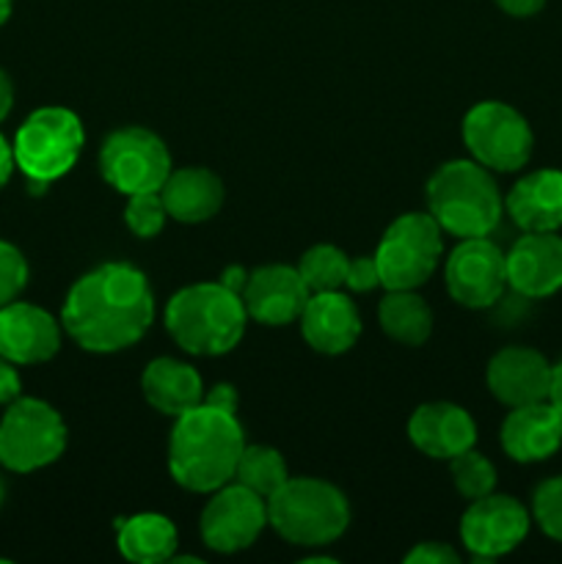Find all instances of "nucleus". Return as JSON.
Segmentation results:
<instances>
[{"label":"nucleus","mask_w":562,"mask_h":564,"mask_svg":"<svg viewBox=\"0 0 562 564\" xmlns=\"http://www.w3.org/2000/svg\"><path fill=\"white\" fill-rule=\"evenodd\" d=\"M248 312L220 281L182 286L165 306V330L191 356H224L240 345Z\"/></svg>","instance_id":"nucleus-3"},{"label":"nucleus","mask_w":562,"mask_h":564,"mask_svg":"<svg viewBox=\"0 0 562 564\" xmlns=\"http://www.w3.org/2000/svg\"><path fill=\"white\" fill-rule=\"evenodd\" d=\"M99 174L125 196L154 193L171 174V152L158 132L127 124L110 132L99 149Z\"/></svg>","instance_id":"nucleus-10"},{"label":"nucleus","mask_w":562,"mask_h":564,"mask_svg":"<svg viewBox=\"0 0 562 564\" xmlns=\"http://www.w3.org/2000/svg\"><path fill=\"white\" fill-rule=\"evenodd\" d=\"M17 163H14V147L0 135V187L9 185L11 174H14Z\"/></svg>","instance_id":"nucleus-37"},{"label":"nucleus","mask_w":562,"mask_h":564,"mask_svg":"<svg viewBox=\"0 0 562 564\" xmlns=\"http://www.w3.org/2000/svg\"><path fill=\"white\" fill-rule=\"evenodd\" d=\"M532 518L545 538L562 543V477H551L534 488Z\"/></svg>","instance_id":"nucleus-30"},{"label":"nucleus","mask_w":562,"mask_h":564,"mask_svg":"<svg viewBox=\"0 0 562 564\" xmlns=\"http://www.w3.org/2000/svg\"><path fill=\"white\" fill-rule=\"evenodd\" d=\"M501 449L516 463H543L562 446V413L551 400L510 408L501 422Z\"/></svg>","instance_id":"nucleus-20"},{"label":"nucleus","mask_w":562,"mask_h":564,"mask_svg":"<svg viewBox=\"0 0 562 564\" xmlns=\"http://www.w3.org/2000/svg\"><path fill=\"white\" fill-rule=\"evenodd\" d=\"M176 545H180L176 527L160 512H138L119 523V554L130 562H169Z\"/></svg>","instance_id":"nucleus-24"},{"label":"nucleus","mask_w":562,"mask_h":564,"mask_svg":"<svg viewBox=\"0 0 562 564\" xmlns=\"http://www.w3.org/2000/svg\"><path fill=\"white\" fill-rule=\"evenodd\" d=\"M309 295L312 292L306 281L301 279L298 268H290V264H264L253 270L240 292L248 317L270 328L301 319Z\"/></svg>","instance_id":"nucleus-17"},{"label":"nucleus","mask_w":562,"mask_h":564,"mask_svg":"<svg viewBox=\"0 0 562 564\" xmlns=\"http://www.w3.org/2000/svg\"><path fill=\"white\" fill-rule=\"evenodd\" d=\"M551 402L556 405V411L562 413V358L560 364H554V378H551Z\"/></svg>","instance_id":"nucleus-40"},{"label":"nucleus","mask_w":562,"mask_h":564,"mask_svg":"<svg viewBox=\"0 0 562 564\" xmlns=\"http://www.w3.org/2000/svg\"><path fill=\"white\" fill-rule=\"evenodd\" d=\"M408 564H457L461 556L446 543H419L417 549L408 551Z\"/></svg>","instance_id":"nucleus-33"},{"label":"nucleus","mask_w":562,"mask_h":564,"mask_svg":"<svg viewBox=\"0 0 562 564\" xmlns=\"http://www.w3.org/2000/svg\"><path fill=\"white\" fill-rule=\"evenodd\" d=\"M450 471H452V482H455L457 494H461L466 501L483 499V496L494 494L496 468L483 452L466 449L463 455L452 457Z\"/></svg>","instance_id":"nucleus-28"},{"label":"nucleus","mask_w":562,"mask_h":564,"mask_svg":"<svg viewBox=\"0 0 562 564\" xmlns=\"http://www.w3.org/2000/svg\"><path fill=\"white\" fill-rule=\"evenodd\" d=\"M507 257V286L529 301L562 290V237L556 231H523Z\"/></svg>","instance_id":"nucleus-14"},{"label":"nucleus","mask_w":562,"mask_h":564,"mask_svg":"<svg viewBox=\"0 0 562 564\" xmlns=\"http://www.w3.org/2000/svg\"><path fill=\"white\" fill-rule=\"evenodd\" d=\"M505 14L510 17H534L545 6V0H496Z\"/></svg>","instance_id":"nucleus-36"},{"label":"nucleus","mask_w":562,"mask_h":564,"mask_svg":"<svg viewBox=\"0 0 562 564\" xmlns=\"http://www.w3.org/2000/svg\"><path fill=\"white\" fill-rule=\"evenodd\" d=\"M246 435L237 416L202 402L174 419L169 441V471L191 494H213L235 479Z\"/></svg>","instance_id":"nucleus-2"},{"label":"nucleus","mask_w":562,"mask_h":564,"mask_svg":"<svg viewBox=\"0 0 562 564\" xmlns=\"http://www.w3.org/2000/svg\"><path fill=\"white\" fill-rule=\"evenodd\" d=\"M86 143L80 119L69 108L47 105L28 116L14 138V163L36 193L75 169Z\"/></svg>","instance_id":"nucleus-6"},{"label":"nucleus","mask_w":562,"mask_h":564,"mask_svg":"<svg viewBox=\"0 0 562 564\" xmlns=\"http://www.w3.org/2000/svg\"><path fill=\"white\" fill-rule=\"evenodd\" d=\"M444 251V229L430 213H406L391 220L375 248L380 286L419 290L439 268Z\"/></svg>","instance_id":"nucleus-7"},{"label":"nucleus","mask_w":562,"mask_h":564,"mask_svg":"<svg viewBox=\"0 0 562 564\" xmlns=\"http://www.w3.org/2000/svg\"><path fill=\"white\" fill-rule=\"evenodd\" d=\"M347 268H350L347 253L342 248L328 246V242L312 246L298 262V273L306 281L309 292L342 290L347 281Z\"/></svg>","instance_id":"nucleus-27"},{"label":"nucleus","mask_w":562,"mask_h":564,"mask_svg":"<svg viewBox=\"0 0 562 564\" xmlns=\"http://www.w3.org/2000/svg\"><path fill=\"white\" fill-rule=\"evenodd\" d=\"M268 527V501L240 482H226L213 490L202 510V540L218 554H237L251 549Z\"/></svg>","instance_id":"nucleus-11"},{"label":"nucleus","mask_w":562,"mask_h":564,"mask_svg":"<svg viewBox=\"0 0 562 564\" xmlns=\"http://www.w3.org/2000/svg\"><path fill=\"white\" fill-rule=\"evenodd\" d=\"M505 213L521 231L562 229V171L538 169L523 174L505 198Z\"/></svg>","instance_id":"nucleus-21"},{"label":"nucleus","mask_w":562,"mask_h":564,"mask_svg":"<svg viewBox=\"0 0 562 564\" xmlns=\"http://www.w3.org/2000/svg\"><path fill=\"white\" fill-rule=\"evenodd\" d=\"M301 334L312 350L342 356L361 336V314L339 290L312 292L301 312Z\"/></svg>","instance_id":"nucleus-19"},{"label":"nucleus","mask_w":562,"mask_h":564,"mask_svg":"<svg viewBox=\"0 0 562 564\" xmlns=\"http://www.w3.org/2000/svg\"><path fill=\"white\" fill-rule=\"evenodd\" d=\"M463 143L472 160L488 171L512 174L532 158L534 135L529 121L512 105L485 99L463 116Z\"/></svg>","instance_id":"nucleus-9"},{"label":"nucleus","mask_w":562,"mask_h":564,"mask_svg":"<svg viewBox=\"0 0 562 564\" xmlns=\"http://www.w3.org/2000/svg\"><path fill=\"white\" fill-rule=\"evenodd\" d=\"M66 449V424L44 400L20 397L0 419V466L31 474L58 460Z\"/></svg>","instance_id":"nucleus-8"},{"label":"nucleus","mask_w":562,"mask_h":564,"mask_svg":"<svg viewBox=\"0 0 562 564\" xmlns=\"http://www.w3.org/2000/svg\"><path fill=\"white\" fill-rule=\"evenodd\" d=\"M345 286L353 292H372L375 286H380V273L378 264H375V257L350 259Z\"/></svg>","instance_id":"nucleus-32"},{"label":"nucleus","mask_w":562,"mask_h":564,"mask_svg":"<svg viewBox=\"0 0 562 564\" xmlns=\"http://www.w3.org/2000/svg\"><path fill=\"white\" fill-rule=\"evenodd\" d=\"M143 400L163 416H182L204 402V380L191 364L176 358H154L141 375Z\"/></svg>","instance_id":"nucleus-23"},{"label":"nucleus","mask_w":562,"mask_h":564,"mask_svg":"<svg viewBox=\"0 0 562 564\" xmlns=\"http://www.w3.org/2000/svg\"><path fill=\"white\" fill-rule=\"evenodd\" d=\"M165 220H169V213H165V204H163V196H160V191L127 196L125 224L136 237H141V240L158 237L160 231H163Z\"/></svg>","instance_id":"nucleus-29"},{"label":"nucleus","mask_w":562,"mask_h":564,"mask_svg":"<svg viewBox=\"0 0 562 564\" xmlns=\"http://www.w3.org/2000/svg\"><path fill=\"white\" fill-rule=\"evenodd\" d=\"M268 527L287 543L323 549L350 527V505L336 485L317 477H290L268 496Z\"/></svg>","instance_id":"nucleus-5"},{"label":"nucleus","mask_w":562,"mask_h":564,"mask_svg":"<svg viewBox=\"0 0 562 564\" xmlns=\"http://www.w3.org/2000/svg\"><path fill=\"white\" fill-rule=\"evenodd\" d=\"M446 290L466 308H488L507 290V257L488 237H466L446 259Z\"/></svg>","instance_id":"nucleus-13"},{"label":"nucleus","mask_w":562,"mask_h":564,"mask_svg":"<svg viewBox=\"0 0 562 564\" xmlns=\"http://www.w3.org/2000/svg\"><path fill=\"white\" fill-rule=\"evenodd\" d=\"M428 213L457 240L488 237L499 226L505 202L496 180L477 160H450L428 182Z\"/></svg>","instance_id":"nucleus-4"},{"label":"nucleus","mask_w":562,"mask_h":564,"mask_svg":"<svg viewBox=\"0 0 562 564\" xmlns=\"http://www.w3.org/2000/svg\"><path fill=\"white\" fill-rule=\"evenodd\" d=\"M165 213L180 224H204L224 207V182L204 165L171 171L160 187Z\"/></svg>","instance_id":"nucleus-22"},{"label":"nucleus","mask_w":562,"mask_h":564,"mask_svg":"<svg viewBox=\"0 0 562 564\" xmlns=\"http://www.w3.org/2000/svg\"><path fill=\"white\" fill-rule=\"evenodd\" d=\"M61 350V325L44 308L25 301L0 306V356L17 367H33Z\"/></svg>","instance_id":"nucleus-15"},{"label":"nucleus","mask_w":562,"mask_h":564,"mask_svg":"<svg viewBox=\"0 0 562 564\" xmlns=\"http://www.w3.org/2000/svg\"><path fill=\"white\" fill-rule=\"evenodd\" d=\"M408 438L433 460H452L477 444V424L455 402H428L408 419Z\"/></svg>","instance_id":"nucleus-18"},{"label":"nucleus","mask_w":562,"mask_h":564,"mask_svg":"<svg viewBox=\"0 0 562 564\" xmlns=\"http://www.w3.org/2000/svg\"><path fill=\"white\" fill-rule=\"evenodd\" d=\"M378 319L389 339L408 347H422L433 334V312L417 290H389L378 306Z\"/></svg>","instance_id":"nucleus-25"},{"label":"nucleus","mask_w":562,"mask_h":564,"mask_svg":"<svg viewBox=\"0 0 562 564\" xmlns=\"http://www.w3.org/2000/svg\"><path fill=\"white\" fill-rule=\"evenodd\" d=\"M554 364L532 347H505L488 361V391L507 408L532 405L551 397Z\"/></svg>","instance_id":"nucleus-16"},{"label":"nucleus","mask_w":562,"mask_h":564,"mask_svg":"<svg viewBox=\"0 0 562 564\" xmlns=\"http://www.w3.org/2000/svg\"><path fill=\"white\" fill-rule=\"evenodd\" d=\"M22 394V380L17 372V364L6 361L0 356V405H11L14 400H20Z\"/></svg>","instance_id":"nucleus-34"},{"label":"nucleus","mask_w":562,"mask_h":564,"mask_svg":"<svg viewBox=\"0 0 562 564\" xmlns=\"http://www.w3.org/2000/svg\"><path fill=\"white\" fill-rule=\"evenodd\" d=\"M28 284V262L11 242L0 240V306L17 301Z\"/></svg>","instance_id":"nucleus-31"},{"label":"nucleus","mask_w":562,"mask_h":564,"mask_svg":"<svg viewBox=\"0 0 562 564\" xmlns=\"http://www.w3.org/2000/svg\"><path fill=\"white\" fill-rule=\"evenodd\" d=\"M3 501H6V482L3 477H0V507H3Z\"/></svg>","instance_id":"nucleus-42"},{"label":"nucleus","mask_w":562,"mask_h":564,"mask_svg":"<svg viewBox=\"0 0 562 564\" xmlns=\"http://www.w3.org/2000/svg\"><path fill=\"white\" fill-rule=\"evenodd\" d=\"M11 17V0H0V25Z\"/></svg>","instance_id":"nucleus-41"},{"label":"nucleus","mask_w":562,"mask_h":564,"mask_svg":"<svg viewBox=\"0 0 562 564\" xmlns=\"http://www.w3.org/2000/svg\"><path fill=\"white\" fill-rule=\"evenodd\" d=\"M532 518L529 510L512 496L488 494L468 501L461 518V543L477 562H490L507 556L523 543Z\"/></svg>","instance_id":"nucleus-12"},{"label":"nucleus","mask_w":562,"mask_h":564,"mask_svg":"<svg viewBox=\"0 0 562 564\" xmlns=\"http://www.w3.org/2000/svg\"><path fill=\"white\" fill-rule=\"evenodd\" d=\"M204 402L215 408H224V411H237V391L229 383H218L209 391H204Z\"/></svg>","instance_id":"nucleus-35"},{"label":"nucleus","mask_w":562,"mask_h":564,"mask_svg":"<svg viewBox=\"0 0 562 564\" xmlns=\"http://www.w3.org/2000/svg\"><path fill=\"white\" fill-rule=\"evenodd\" d=\"M154 319L147 275L127 262L88 270L66 292L61 325L88 352H119L138 345Z\"/></svg>","instance_id":"nucleus-1"},{"label":"nucleus","mask_w":562,"mask_h":564,"mask_svg":"<svg viewBox=\"0 0 562 564\" xmlns=\"http://www.w3.org/2000/svg\"><path fill=\"white\" fill-rule=\"evenodd\" d=\"M11 105H14V83H11L9 72L0 69V121L11 113Z\"/></svg>","instance_id":"nucleus-38"},{"label":"nucleus","mask_w":562,"mask_h":564,"mask_svg":"<svg viewBox=\"0 0 562 564\" xmlns=\"http://www.w3.org/2000/svg\"><path fill=\"white\" fill-rule=\"evenodd\" d=\"M287 479H290V471H287V460L281 457L279 449L262 444H246L240 460H237L235 482L246 485L248 490H253V494H259L262 499H268V496H273Z\"/></svg>","instance_id":"nucleus-26"},{"label":"nucleus","mask_w":562,"mask_h":564,"mask_svg":"<svg viewBox=\"0 0 562 564\" xmlns=\"http://www.w3.org/2000/svg\"><path fill=\"white\" fill-rule=\"evenodd\" d=\"M246 281H248V273L242 268H226L224 275H220V284L229 286V290L237 292V295H240V292H242Z\"/></svg>","instance_id":"nucleus-39"}]
</instances>
